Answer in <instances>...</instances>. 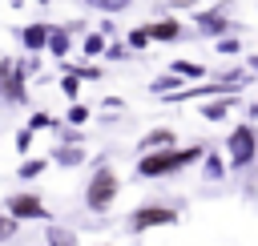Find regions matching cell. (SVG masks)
<instances>
[{"label": "cell", "mask_w": 258, "mask_h": 246, "mask_svg": "<svg viewBox=\"0 0 258 246\" xmlns=\"http://www.w3.org/2000/svg\"><path fill=\"white\" fill-rule=\"evenodd\" d=\"M206 153H210V145H202V141L145 153V157H137V177H169V173H181V169L206 161Z\"/></svg>", "instance_id": "obj_1"}, {"label": "cell", "mask_w": 258, "mask_h": 246, "mask_svg": "<svg viewBox=\"0 0 258 246\" xmlns=\"http://www.w3.org/2000/svg\"><path fill=\"white\" fill-rule=\"evenodd\" d=\"M117 194H121L117 169H113L109 161H97L93 173H89V181H85V206H89L93 214H109L113 202H117Z\"/></svg>", "instance_id": "obj_2"}, {"label": "cell", "mask_w": 258, "mask_h": 246, "mask_svg": "<svg viewBox=\"0 0 258 246\" xmlns=\"http://www.w3.org/2000/svg\"><path fill=\"white\" fill-rule=\"evenodd\" d=\"M230 0H218L214 8H198L194 12V28H198V36H206V40H222V36H242L246 32V24L242 20H234L230 16Z\"/></svg>", "instance_id": "obj_3"}, {"label": "cell", "mask_w": 258, "mask_h": 246, "mask_svg": "<svg viewBox=\"0 0 258 246\" xmlns=\"http://www.w3.org/2000/svg\"><path fill=\"white\" fill-rule=\"evenodd\" d=\"M177 222H181V206H169V202H145V206L129 210L125 230H129V234H145V230H161V226H177Z\"/></svg>", "instance_id": "obj_4"}, {"label": "cell", "mask_w": 258, "mask_h": 246, "mask_svg": "<svg viewBox=\"0 0 258 246\" xmlns=\"http://www.w3.org/2000/svg\"><path fill=\"white\" fill-rule=\"evenodd\" d=\"M254 157H258V129H254V121H242L226 133V161H230V169H246V165H254Z\"/></svg>", "instance_id": "obj_5"}, {"label": "cell", "mask_w": 258, "mask_h": 246, "mask_svg": "<svg viewBox=\"0 0 258 246\" xmlns=\"http://www.w3.org/2000/svg\"><path fill=\"white\" fill-rule=\"evenodd\" d=\"M0 105H28V77L20 56H0Z\"/></svg>", "instance_id": "obj_6"}, {"label": "cell", "mask_w": 258, "mask_h": 246, "mask_svg": "<svg viewBox=\"0 0 258 246\" xmlns=\"http://www.w3.org/2000/svg\"><path fill=\"white\" fill-rule=\"evenodd\" d=\"M0 210H4V214H12L16 222H48V218H52L36 190H16V194H8Z\"/></svg>", "instance_id": "obj_7"}, {"label": "cell", "mask_w": 258, "mask_h": 246, "mask_svg": "<svg viewBox=\"0 0 258 246\" xmlns=\"http://www.w3.org/2000/svg\"><path fill=\"white\" fill-rule=\"evenodd\" d=\"M16 36H20V44L28 48V56H36V52H48L52 24H48V20H32V24H20V28H16Z\"/></svg>", "instance_id": "obj_8"}, {"label": "cell", "mask_w": 258, "mask_h": 246, "mask_svg": "<svg viewBox=\"0 0 258 246\" xmlns=\"http://www.w3.org/2000/svg\"><path fill=\"white\" fill-rule=\"evenodd\" d=\"M145 32H149L153 44H173V40L185 36V24L177 16H157V20H145Z\"/></svg>", "instance_id": "obj_9"}, {"label": "cell", "mask_w": 258, "mask_h": 246, "mask_svg": "<svg viewBox=\"0 0 258 246\" xmlns=\"http://www.w3.org/2000/svg\"><path fill=\"white\" fill-rule=\"evenodd\" d=\"M234 105H242V93H230V97H214V101H202V105H198V113H202L206 121H226Z\"/></svg>", "instance_id": "obj_10"}, {"label": "cell", "mask_w": 258, "mask_h": 246, "mask_svg": "<svg viewBox=\"0 0 258 246\" xmlns=\"http://www.w3.org/2000/svg\"><path fill=\"white\" fill-rule=\"evenodd\" d=\"M48 157H52V165H60V169H77V165H85L89 153H85V145H60V141H56Z\"/></svg>", "instance_id": "obj_11"}, {"label": "cell", "mask_w": 258, "mask_h": 246, "mask_svg": "<svg viewBox=\"0 0 258 246\" xmlns=\"http://www.w3.org/2000/svg\"><path fill=\"white\" fill-rule=\"evenodd\" d=\"M157 149H173V129H149V133H141L137 153L145 157V153H157Z\"/></svg>", "instance_id": "obj_12"}, {"label": "cell", "mask_w": 258, "mask_h": 246, "mask_svg": "<svg viewBox=\"0 0 258 246\" xmlns=\"http://www.w3.org/2000/svg\"><path fill=\"white\" fill-rule=\"evenodd\" d=\"M181 89H185V81H181L177 73H169V69H165L161 77H153V81H149V93H153L157 101H161V97H173V93H181Z\"/></svg>", "instance_id": "obj_13"}, {"label": "cell", "mask_w": 258, "mask_h": 246, "mask_svg": "<svg viewBox=\"0 0 258 246\" xmlns=\"http://www.w3.org/2000/svg\"><path fill=\"white\" fill-rule=\"evenodd\" d=\"M69 48H73V32H69L64 24H52V40H48V56L64 65V56H69Z\"/></svg>", "instance_id": "obj_14"}, {"label": "cell", "mask_w": 258, "mask_h": 246, "mask_svg": "<svg viewBox=\"0 0 258 246\" xmlns=\"http://www.w3.org/2000/svg\"><path fill=\"white\" fill-rule=\"evenodd\" d=\"M81 52H85L89 60H101V56L109 52V36H105L101 28H93L89 36H81Z\"/></svg>", "instance_id": "obj_15"}, {"label": "cell", "mask_w": 258, "mask_h": 246, "mask_svg": "<svg viewBox=\"0 0 258 246\" xmlns=\"http://www.w3.org/2000/svg\"><path fill=\"white\" fill-rule=\"evenodd\" d=\"M44 246H81V238H77V230L48 222V226H44Z\"/></svg>", "instance_id": "obj_16"}, {"label": "cell", "mask_w": 258, "mask_h": 246, "mask_svg": "<svg viewBox=\"0 0 258 246\" xmlns=\"http://www.w3.org/2000/svg\"><path fill=\"white\" fill-rule=\"evenodd\" d=\"M226 169H230V161H226L218 149H210V153H206V161H202V177H206V181H222V177H226Z\"/></svg>", "instance_id": "obj_17"}, {"label": "cell", "mask_w": 258, "mask_h": 246, "mask_svg": "<svg viewBox=\"0 0 258 246\" xmlns=\"http://www.w3.org/2000/svg\"><path fill=\"white\" fill-rule=\"evenodd\" d=\"M48 165H52V157H24V161L16 165V177H20V181H36Z\"/></svg>", "instance_id": "obj_18"}, {"label": "cell", "mask_w": 258, "mask_h": 246, "mask_svg": "<svg viewBox=\"0 0 258 246\" xmlns=\"http://www.w3.org/2000/svg\"><path fill=\"white\" fill-rule=\"evenodd\" d=\"M169 73H177V77L189 81V85H198V81L206 77V69H202L198 60H169Z\"/></svg>", "instance_id": "obj_19"}, {"label": "cell", "mask_w": 258, "mask_h": 246, "mask_svg": "<svg viewBox=\"0 0 258 246\" xmlns=\"http://www.w3.org/2000/svg\"><path fill=\"white\" fill-rule=\"evenodd\" d=\"M85 8H93V12H101V16H117V12L133 8V0H85Z\"/></svg>", "instance_id": "obj_20"}, {"label": "cell", "mask_w": 258, "mask_h": 246, "mask_svg": "<svg viewBox=\"0 0 258 246\" xmlns=\"http://www.w3.org/2000/svg\"><path fill=\"white\" fill-rule=\"evenodd\" d=\"M60 73H73V77H81V81H101V65H77V60H64Z\"/></svg>", "instance_id": "obj_21"}, {"label": "cell", "mask_w": 258, "mask_h": 246, "mask_svg": "<svg viewBox=\"0 0 258 246\" xmlns=\"http://www.w3.org/2000/svg\"><path fill=\"white\" fill-rule=\"evenodd\" d=\"M125 44H129L133 52H141V48H149L153 40H149V32H145V24H137V28H125Z\"/></svg>", "instance_id": "obj_22"}, {"label": "cell", "mask_w": 258, "mask_h": 246, "mask_svg": "<svg viewBox=\"0 0 258 246\" xmlns=\"http://www.w3.org/2000/svg\"><path fill=\"white\" fill-rule=\"evenodd\" d=\"M89 117H93V109H89V105H81V101L64 109V125H73V129H81V125H85Z\"/></svg>", "instance_id": "obj_23"}, {"label": "cell", "mask_w": 258, "mask_h": 246, "mask_svg": "<svg viewBox=\"0 0 258 246\" xmlns=\"http://www.w3.org/2000/svg\"><path fill=\"white\" fill-rule=\"evenodd\" d=\"M60 93H64V101H69V105H77V97H81V77L60 73Z\"/></svg>", "instance_id": "obj_24"}, {"label": "cell", "mask_w": 258, "mask_h": 246, "mask_svg": "<svg viewBox=\"0 0 258 246\" xmlns=\"http://www.w3.org/2000/svg\"><path fill=\"white\" fill-rule=\"evenodd\" d=\"M214 48H218V56H238L242 52V36H222V40H214Z\"/></svg>", "instance_id": "obj_25"}, {"label": "cell", "mask_w": 258, "mask_h": 246, "mask_svg": "<svg viewBox=\"0 0 258 246\" xmlns=\"http://www.w3.org/2000/svg\"><path fill=\"white\" fill-rule=\"evenodd\" d=\"M28 129H32V133H40V129H56V121H52L44 109H36V113L28 117Z\"/></svg>", "instance_id": "obj_26"}, {"label": "cell", "mask_w": 258, "mask_h": 246, "mask_svg": "<svg viewBox=\"0 0 258 246\" xmlns=\"http://www.w3.org/2000/svg\"><path fill=\"white\" fill-rule=\"evenodd\" d=\"M16 230H20V222H16L12 214H4V210H0V242H8V238H16Z\"/></svg>", "instance_id": "obj_27"}, {"label": "cell", "mask_w": 258, "mask_h": 246, "mask_svg": "<svg viewBox=\"0 0 258 246\" xmlns=\"http://www.w3.org/2000/svg\"><path fill=\"white\" fill-rule=\"evenodd\" d=\"M133 48L125 44V40H109V52H105V60H125Z\"/></svg>", "instance_id": "obj_28"}, {"label": "cell", "mask_w": 258, "mask_h": 246, "mask_svg": "<svg viewBox=\"0 0 258 246\" xmlns=\"http://www.w3.org/2000/svg\"><path fill=\"white\" fill-rule=\"evenodd\" d=\"M32 137H36V133H32L28 125L16 133V153H20V157H28V149H32Z\"/></svg>", "instance_id": "obj_29"}, {"label": "cell", "mask_w": 258, "mask_h": 246, "mask_svg": "<svg viewBox=\"0 0 258 246\" xmlns=\"http://www.w3.org/2000/svg\"><path fill=\"white\" fill-rule=\"evenodd\" d=\"M20 69H24V77H36L40 73V60L36 56H20Z\"/></svg>", "instance_id": "obj_30"}, {"label": "cell", "mask_w": 258, "mask_h": 246, "mask_svg": "<svg viewBox=\"0 0 258 246\" xmlns=\"http://www.w3.org/2000/svg\"><path fill=\"white\" fill-rule=\"evenodd\" d=\"M246 69H250V73H254V81H258V52H250V56H246Z\"/></svg>", "instance_id": "obj_31"}, {"label": "cell", "mask_w": 258, "mask_h": 246, "mask_svg": "<svg viewBox=\"0 0 258 246\" xmlns=\"http://www.w3.org/2000/svg\"><path fill=\"white\" fill-rule=\"evenodd\" d=\"M246 113H250V121H258V101H250V105H246Z\"/></svg>", "instance_id": "obj_32"}, {"label": "cell", "mask_w": 258, "mask_h": 246, "mask_svg": "<svg viewBox=\"0 0 258 246\" xmlns=\"http://www.w3.org/2000/svg\"><path fill=\"white\" fill-rule=\"evenodd\" d=\"M32 4H40V8H44V4H52V0H32Z\"/></svg>", "instance_id": "obj_33"}, {"label": "cell", "mask_w": 258, "mask_h": 246, "mask_svg": "<svg viewBox=\"0 0 258 246\" xmlns=\"http://www.w3.org/2000/svg\"><path fill=\"white\" fill-rule=\"evenodd\" d=\"M97 246H113V242H97Z\"/></svg>", "instance_id": "obj_34"}]
</instances>
